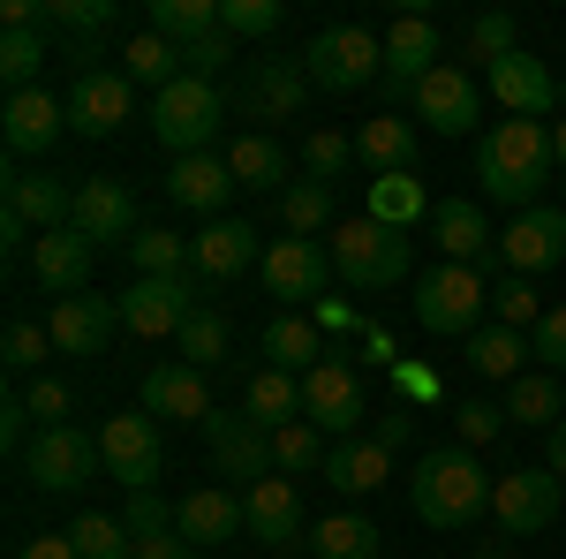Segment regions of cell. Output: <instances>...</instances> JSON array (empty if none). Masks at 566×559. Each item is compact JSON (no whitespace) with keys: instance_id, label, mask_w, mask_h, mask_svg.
Instances as JSON below:
<instances>
[{"instance_id":"54","label":"cell","mask_w":566,"mask_h":559,"mask_svg":"<svg viewBox=\"0 0 566 559\" xmlns=\"http://www.w3.org/2000/svg\"><path fill=\"white\" fill-rule=\"evenodd\" d=\"M528 363H544L552 379L566 371V302H552V310L536 318V333H528Z\"/></svg>"},{"instance_id":"20","label":"cell","mask_w":566,"mask_h":559,"mask_svg":"<svg viewBox=\"0 0 566 559\" xmlns=\"http://www.w3.org/2000/svg\"><path fill=\"white\" fill-rule=\"evenodd\" d=\"M325 280H333V250H325V242H303V235L264 242V288L280 302H317Z\"/></svg>"},{"instance_id":"40","label":"cell","mask_w":566,"mask_h":559,"mask_svg":"<svg viewBox=\"0 0 566 559\" xmlns=\"http://www.w3.org/2000/svg\"><path fill=\"white\" fill-rule=\"evenodd\" d=\"M122 76H129V84H151V99H159V91L181 76V45H167L159 31H136V39L122 45Z\"/></svg>"},{"instance_id":"23","label":"cell","mask_w":566,"mask_h":559,"mask_svg":"<svg viewBox=\"0 0 566 559\" xmlns=\"http://www.w3.org/2000/svg\"><path fill=\"white\" fill-rule=\"evenodd\" d=\"M250 265H264V242H258L250 219H212L205 235H189V272H197L205 288L234 280V272H250Z\"/></svg>"},{"instance_id":"1","label":"cell","mask_w":566,"mask_h":559,"mask_svg":"<svg viewBox=\"0 0 566 559\" xmlns=\"http://www.w3.org/2000/svg\"><path fill=\"white\" fill-rule=\"evenodd\" d=\"M552 174H559V159H552V122L506 114V122H491V130L476 136V189L491 197V205L536 213Z\"/></svg>"},{"instance_id":"25","label":"cell","mask_w":566,"mask_h":559,"mask_svg":"<svg viewBox=\"0 0 566 559\" xmlns=\"http://www.w3.org/2000/svg\"><path fill=\"white\" fill-rule=\"evenodd\" d=\"M91 258H98V242L91 235H76V227H53V235H39L31 242V280H39L45 296H91Z\"/></svg>"},{"instance_id":"51","label":"cell","mask_w":566,"mask_h":559,"mask_svg":"<svg viewBox=\"0 0 566 559\" xmlns=\"http://www.w3.org/2000/svg\"><path fill=\"white\" fill-rule=\"evenodd\" d=\"M69 545H76L84 559H129L136 552L129 521H114V515H76L69 521Z\"/></svg>"},{"instance_id":"59","label":"cell","mask_w":566,"mask_h":559,"mask_svg":"<svg viewBox=\"0 0 566 559\" xmlns=\"http://www.w3.org/2000/svg\"><path fill=\"white\" fill-rule=\"evenodd\" d=\"M129 559H197V545H189L181 529H159V537H136Z\"/></svg>"},{"instance_id":"8","label":"cell","mask_w":566,"mask_h":559,"mask_svg":"<svg viewBox=\"0 0 566 559\" xmlns=\"http://www.w3.org/2000/svg\"><path fill=\"white\" fill-rule=\"evenodd\" d=\"M98 462H106V476H114L122 491H151V484L167 476V438H159V416H144V408L106 416V431H98Z\"/></svg>"},{"instance_id":"61","label":"cell","mask_w":566,"mask_h":559,"mask_svg":"<svg viewBox=\"0 0 566 559\" xmlns=\"http://www.w3.org/2000/svg\"><path fill=\"white\" fill-rule=\"evenodd\" d=\"M544 469H552V476L566 484V416H559L552 431H544Z\"/></svg>"},{"instance_id":"64","label":"cell","mask_w":566,"mask_h":559,"mask_svg":"<svg viewBox=\"0 0 566 559\" xmlns=\"http://www.w3.org/2000/svg\"><path fill=\"white\" fill-rule=\"evenodd\" d=\"M559 114H566V76H559Z\"/></svg>"},{"instance_id":"37","label":"cell","mask_w":566,"mask_h":559,"mask_svg":"<svg viewBox=\"0 0 566 559\" xmlns=\"http://www.w3.org/2000/svg\"><path fill=\"white\" fill-rule=\"evenodd\" d=\"M566 416V393L552 371H522L514 386H506V424H528V431H552Z\"/></svg>"},{"instance_id":"35","label":"cell","mask_w":566,"mask_h":559,"mask_svg":"<svg viewBox=\"0 0 566 559\" xmlns=\"http://www.w3.org/2000/svg\"><path fill=\"white\" fill-rule=\"evenodd\" d=\"M264 363H272V371H295V379H303V371H317V363H325L317 325H310V318H295V310H280V318L264 325Z\"/></svg>"},{"instance_id":"22","label":"cell","mask_w":566,"mask_h":559,"mask_svg":"<svg viewBox=\"0 0 566 559\" xmlns=\"http://www.w3.org/2000/svg\"><path fill=\"white\" fill-rule=\"evenodd\" d=\"M483 84H491V99L506 106V114H522V122H544V114H559V76L536 61V53H506L499 69H483Z\"/></svg>"},{"instance_id":"21","label":"cell","mask_w":566,"mask_h":559,"mask_svg":"<svg viewBox=\"0 0 566 559\" xmlns=\"http://www.w3.org/2000/svg\"><path fill=\"white\" fill-rule=\"evenodd\" d=\"M499 258H506V272H522V280H536V272L566 265V213H559V205L514 213V227L499 235Z\"/></svg>"},{"instance_id":"57","label":"cell","mask_w":566,"mask_h":559,"mask_svg":"<svg viewBox=\"0 0 566 559\" xmlns=\"http://www.w3.org/2000/svg\"><path fill=\"white\" fill-rule=\"evenodd\" d=\"M453 424H461V446L476 454V446H491V438L506 431V408H491V401H461V408H453Z\"/></svg>"},{"instance_id":"17","label":"cell","mask_w":566,"mask_h":559,"mask_svg":"<svg viewBox=\"0 0 566 559\" xmlns=\"http://www.w3.org/2000/svg\"><path fill=\"white\" fill-rule=\"evenodd\" d=\"M310 91L317 84L303 76V61H250L242 84H234V106H242L250 122H295Z\"/></svg>"},{"instance_id":"43","label":"cell","mask_w":566,"mask_h":559,"mask_svg":"<svg viewBox=\"0 0 566 559\" xmlns=\"http://www.w3.org/2000/svg\"><path fill=\"white\" fill-rule=\"evenodd\" d=\"M280 227H287V235H303V242H317V235H325V227H333V189H325V182H287V189H280Z\"/></svg>"},{"instance_id":"46","label":"cell","mask_w":566,"mask_h":559,"mask_svg":"<svg viewBox=\"0 0 566 559\" xmlns=\"http://www.w3.org/2000/svg\"><path fill=\"white\" fill-rule=\"evenodd\" d=\"M325 454H333V438L310 424H287V431H272V469L280 476H310V469H325Z\"/></svg>"},{"instance_id":"56","label":"cell","mask_w":566,"mask_h":559,"mask_svg":"<svg viewBox=\"0 0 566 559\" xmlns=\"http://www.w3.org/2000/svg\"><path fill=\"white\" fill-rule=\"evenodd\" d=\"M234 61V39L227 31H212V39H197V45H181V76H205V84H219V69Z\"/></svg>"},{"instance_id":"44","label":"cell","mask_w":566,"mask_h":559,"mask_svg":"<svg viewBox=\"0 0 566 559\" xmlns=\"http://www.w3.org/2000/svg\"><path fill=\"white\" fill-rule=\"evenodd\" d=\"M528 363V333H506V325H483V333H469V371H483V379H522Z\"/></svg>"},{"instance_id":"60","label":"cell","mask_w":566,"mask_h":559,"mask_svg":"<svg viewBox=\"0 0 566 559\" xmlns=\"http://www.w3.org/2000/svg\"><path fill=\"white\" fill-rule=\"evenodd\" d=\"M15 559H84V552H76L69 529H61V537H31V545H15Z\"/></svg>"},{"instance_id":"47","label":"cell","mask_w":566,"mask_h":559,"mask_svg":"<svg viewBox=\"0 0 566 559\" xmlns=\"http://www.w3.org/2000/svg\"><path fill=\"white\" fill-rule=\"evenodd\" d=\"M175 355L189 363V371H219V363H227V318H219L212 302H205V310L175 333Z\"/></svg>"},{"instance_id":"5","label":"cell","mask_w":566,"mask_h":559,"mask_svg":"<svg viewBox=\"0 0 566 559\" xmlns=\"http://www.w3.org/2000/svg\"><path fill=\"white\" fill-rule=\"evenodd\" d=\"M219 122H227V99H219V84H205V76H175V84L151 99V130H159V144H167L175 159H197L219 136Z\"/></svg>"},{"instance_id":"58","label":"cell","mask_w":566,"mask_h":559,"mask_svg":"<svg viewBox=\"0 0 566 559\" xmlns=\"http://www.w3.org/2000/svg\"><path fill=\"white\" fill-rule=\"evenodd\" d=\"M129 537H159V529H175V515L159 507V491H129Z\"/></svg>"},{"instance_id":"6","label":"cell","mask_w":566,"mask_h":559,"mask_svg":"<svg viewBox=\"0 0 566 559\" xmlns=\"http://www.w3.org/2000/svg\"><path fill=\"white\" fill-rule=\"evenodd\" d=\"M303 76L317 91H363L386 76V39H370L363 23H333L303 45Z\"/></svg>"},{"instance_id":"42","label":"cell","mask_w":566,"mask_h":559,"mask_svg":"<svg viewBox=\"0 0 566 559\" xmlns=\"http://www.w3.org/2000/svg\"><path fill=\"white\" fill-rule=\"evenodd\" d=\"M129 258H136V280H197V272H189V242L167 235V227H144L129 242ZM197 288H205V280H197Z\"/></svg>"},{"instance_id":"38","label":"cell","mask_w":566,"mask_h":559,"mask_svg":"<svg viewBox=\"0 0 566 559\" xmlns=\"http://www.w3.org/2000/svg\"><path fill=\"white\" fill-rule=\"evenodd\" d=\"M144 31H159L167 45H197L227 31V15H219V0H151V23Z\"/></svg>"},{"instance_id":"63","label":"cell","mask_w":566,"mask_h":559,"mask_svg":"<svg viewBox=\"0 0 566 559\" xmlns=\"http://www.w3.org/2000/svg\"><path fill=\"white\" fill-rule=\"evenodd\" d=\"M552 159H559V174H566V114L552 122Z\"/></svg>"},{"instance_id":"39","label":"cell","mask_w":566,"mask_h":559,"mask_svg":"<svg viewBox=\"0 0 566 559\" xmlns=\"http://www.w3.org/2000/svg\"><path fill=\"white\" fill-rule=\"evenodd\" d=\"M506 53H522L514 15H506V8H483V15H469V31H461V69H499Z\"/></svg>"},{"instance_id":"50","label":"cell","mask_w":566,"mask_h":559,"mask_svg":"<svg viewBox=\"0 0 566 559\" xmlns=\"http://www.w3.org/2000/svg\"><path fill=\"white\" fill-rule=\"evenodd\" d=\"M544 310H552V302H536V280H522V272H506V280L491 288V325H506V333H536Z\"/></svg>"},{"instance_id":"14","label":"cell","mask_w":566,"mask_h":559,"mask_svg":"<svg viewBox=\"0 0 566 559\" xmlns=\"http://www.w3.org/2000/svg\"><path fill=\"white\" fill-rule=\"evenodd\" d=\"M0 205L23 219L31 235H53V227H69V213H76V182L53 167H8L0 174Z\"/></svg>"},{"instance_id":"36","label":"cell","mask_w":566,"mask_h":559,"mask_svg":"<svg viewBox=\"0 0 566 559\" xmlns=\"http://www.w3.org/2000/svg\"><path fill=\"white\" fill-rule=\"evenodd\" d=\"M438 205L423 197V182H416V167H400V174H378L370 182V219H386V227H416V219H431Z\"/></svg>"},{"instance_id":"3","label":"cell","mask_w":566,"mask_h":559,"mask_svg":"<svg viewBox=\"0 0 566 559\" xmlns=\"http://www.w3.org/2000/svg\"><path fill=\"white\" fill-rule=\"evenodd\" d=\"M483 310H491V288H483L476 265H431V272H416V325L423 333L469 341V333H483Z\"/></svg>"},{"instance_id":"4","label":"cell","mask_w":566,"mask_h":559,"mask_svg":"<svg viewBox=\"0 0 566 559\" xmlns=\"http://www.w3.org/2000/svg\"><path fill=\"white\" fill-rule=\"evenodd\" d=\"M325 250H333V272H340L348 288H400L416 242H408L400 227H386V219L363 213V219H348V227H333V242H325Z\"/></svg>"},{"instance_id":"31","label":"cell","mask_w":566,"mask_h":559,"mask_svg":"<svg viewBox=\"0 0 566 559\" xmlns=\"http://www.w3.org/2000/svg\"><path fill=\"white\" fill-rule=\"evenodd\" d=\"M227 189H234V174H227V159H212V152H197V159H175L167 167V205H181V213H227Z\"/></svg>"},{"instance_id":"48","label":"cell","mask_w":566,"mask_h":559,"mask_svg":"<svg viewBox=\"0 0 566 559\" xmlns=\"http://www.w3.org/2000/svg\"><path fill=\"white\" fill-rule=\"evenodd\" d=\"M0 355H8V371L31 386V379H45V355H61V348H53V333H45V325H31V318H8Z\"/></svg>"},{"instance_id":"33","label":"cell","mask_w":566,"mask_h":559,"mask_svg":"<svg viewBox=\"0 0 566 559\" xmlns=\"http://www.w3.org/2000/svg\"><path fill=\"white\" fill-rule=\"evenodd\" d=\"M242 416L264 431H287V424H303V379L295 371H250V386H242Z\"/></svg>"},{"instance_id":"24","label":"cell","mask_w":566,"mask_h":559,"mask_svg":"<svg viewBox=\"0 0 566 559\" xmlns=\"http://www.w3.org/2000/svg\"><path fill=\"white\" fill-rule=\"evenodd\" d=\"M431 69H438V23L423 8H408L386 31V76H378V84H386L392 99H416V84H423Z\"/></svg>"},{"instance_id":"29","label":"cell","mask_w":566,"mask_h":559,"mask_svg":"<svg viewBox=\"0 0 566 559\" xmlns=\"http://www.w3.org/2000/svg\"><path fill=\"white\" fill-rule=\"evenodd\" d=\"M175 529L205 552V545H227V537H234V529H250V521H242V499H234L227 484H197V491L175 507Z\"/></svg>"},{"instance_id":"55","label":"cell","mask_w":566,"mask_h":559,"mask_svg":"<svg viewBox=\"0 0 566 559\" xmlns=\"http://www.w3.org/2000/svg\"><path fill=\"white\" fill-rule=\"evenodd\" d=\"M23 408H31V424H69V408H76V393L61 386V379H31V386H23Z\"/></svg>"},{"instance_id":"19","label":"cell","mask_w":566,"mask_h":559,"mask_svg":"<svg viewBox=\"0 0 566 559\" xmlns=\"http://www.w3.org/2000/svg\"><path fill=\"white\" fill-rule=\"evenodd\" d=\"M136 106V84L122 69H76V84H69V130L76 136H114L129 122Z\"/></svg>"},{"instance_id":"34","label":"cell","mask_w":566,"mask_h":559,"mask_svg":"<svg viewBox=\"0 0 566 559\" xmlns=\"http://www.w3.org/2000/svg\"><path fill=\"white\" fill-rule=\"evenodd\" d=\"M416 122L408 114H370L363 130H355V159L370 174H400V167H416Z\"/></svg>"},{"instance_id":"32","label":"cell","mask_w":566,"mask_h":559,"mask_svg":"<svg viewBox=\"0 0 566 559\" xmlns=\"http://www.w3.org/2000/svg\"><path fill=\"white\" fill-rule=\"evenodd\" d=\"M219 159H227V174H234V189H272V197L287 189V152H280L272 130H242Z\"/></svg>"},{"instance_id":"41","label":"cell","mask_w":566,"mask_h":559,"mask_svg":"<svg viewBox=\"0 0 566 559\" xmlns=\"http://www.w3.org/2000/svg\"><path fill=\"white\" fill-rule=\"evenodd\" d=\"M310 559H378V521L370 515H333L310 529Z\"/></svg>"},{"instance_id":"9","label":"cell","mask_w":566,"mask_h":559,"mask_svg":"<svg viewBox=\"0 0 566 559\" xmlns=\"http://www.w3.org/2000/svg\"><path fill=\"white\" fill-rule=\"evenodd\" d=\"M483 122V84L476 69H461V61H438L431 76L416 84V130L431 136H469ZM483 136V130H476Z\"/></svg>"},{"instance_id":"12","label":"cell","mask_w":566,"mask_h":559,"mask_svg":"<svg viewBox=\"0 0 566 559\" xmlns=\"http://www.w3.org/2000/svg\"><path fill=\"white\" fill-rule=\"evenodd\" d=\"M205 446H212V469L227 476V484H242V491L272 476V431L250 424L242 408H234V416L212 408V416H205Z\"/></svg>"},{"instance_id":"28","label":"cell","mask_w":566,"mask_h":559,"mask_svg":"<svg viewBox=\"0 0 566 559\" xmlns=\"http://www.w3.org/2000/svg\"><path fill=\"white\" fill-rule=\"evenodd\" d=\"M325 484H333L340 499H370V491H386V484H392V446H378L370 431L340 438V446L325 454Z\"/></svg>"},{"instance_id":"26","label":"cell","mask_w":566,"mask_h":559,"mask_svg":"<svg viewBox=\"0 0 566 559\" xmlns=\"http://www.w3.org/2000/svg\"><path fill=\"white\" fill-rule=\"evenodd\" d=\"M242 521H250V537L258 545H272V552H287L295 537H303V491H295V476H264V484H250L242 491Z\"/></svg>"},{"instance_id":"49","label":"cell","mask_w":566,"mask_h":559,"mask_svg":"<svg viewBox=\"0 0 566 559\" xmlns=\"http://www.w3.org/2000/svg\"><path fill=\"white\" fill-rule=\"evenodd\" d=\"M39 69H45V31H0V84H8V99L39 91Z\"/></svg>"},{"instance_id":"27","label":"cell","mask_w":566,"mask_h":559,"mask_svg":"<svg viewBox=\"0 0 566 559\" xmlns=\"http://www.w3.org/2000/svg\"><path fill=\"white\" fill-rule=\"evenodd\" d=\"M144 416H159V424H205L212 416V386H205V371H189V363H159V371H144Z\"/></svg>"},{"instance_id":"15","label":"cell","mask_w":566,"mask_h":559,"mask_svg":"<svg viewBox=\"0 0 566 559\" xmlns=\"http://www.w3.org/2000/svg\"><path fill=\"white\" fill-rule=\"evenodd\" d=\"M69 136V99H53V91H15L8 106H0V144H8V159H45L53 144Z\"/></svg>"},{"instance_id":"30","label":"cell","mask_w":566,"mask_h":559,"mask_svg":"<svg viewBox=\"0 0 566 559\" xmlns=\"http://www.w3.org/2000/svg\"><path fill=\"white\" fill-rule=\"evenodd\" d=\"M431 242L446 250V265H476L483 250H499V235H491L483 205H469V197H446V205L431 213Z\"/></svg>"},{"instance_id":"2","label":"cell","mask_w":566,"mask_h":559,"mask_svg":"<svg viewBox=\"0 0 566 559\" xmlns=\"http://www.w3.org/2000/svg\"><path fill=\"white\" fill-rule=\"evenodd\" d=\"M491 484L499 476H483L469 446H431L408 469V507H416L423 529H469V521L491 515Z\"/></svg>"},{"instance_id":"52","label":"cell","mask_w":566,"mask_h":559,"mask_svg":"<svg viewBox=\"0 0 566 559\" xmlns=\"http://www.w3.org/2000/svg\"><path fill=\"white\" fill-rule=\"evenodd\" d=\"M348 159H355V136H340V130H310L303 136V174H310V182L333 189V182L348 174Z\"/></svg>"},{"instance_id":"7","label":"cell","mask_w":566,"mask_h":559,"mask_svg":"<svg viewBox=\"0 0 566 559\" xmlns=\"http://www.w3.org/2000/svg\"><path fill=\"white\" fill-rule=\"evenodd\" d=\"M98 469H106V462H98V431H84V424H45L39 438L23 446V476L39 484L45 499H69V491H84Z\"/></svg>"},{"instance_id":"45","label":"cell","mask_w":566,"mask_h":559,"mask_svg":"<svg viewBox=\"0 0 566 559\" xmlns=\"http://www.w3.org/2000/svg\"><path fill=\"white\" fill-rule=\"evenodd\" d=\"M122 23V0H45V31L91 45V31H114Z\"/></svg>"},{"instance_id":"16","label":"cell","mask_w":566,"mask_h":559,"mask_svg":"<svg viewBox=\"0 0 566 559\" xmlns=\"http://www.w3.org/2000/svg\"><path fill=\"white\" fill-rule=\"evenodd\" d=\"M69 227L91 235V242H122V250H129L136 235H144V227H136V189L114 182V174H84V182H76V213H69Z\"/></svg>"},{"instance_id":"62","label":"cell","mask_w":566,"mask_h":559,"mask_svg":"<svg viewBox=\"0 0 566 559\" xmlns=\"http://www.w3.org/2000/svg\"><path fill=\"white\" fill-rule=\"evenodd\" d=\"M370 438H378V446H400V438H408V408H392V416L370 431Z\"/></svg>"},{"instance_id":"53","label":"cell","mask_w":566,"mask_h":559,"mask_svg":"<svg viewBox=\"0 0 566 559\" xmlns=\"http://www.w3.org/2000/svg\"><path fill=\"white\" fill-rule=\"evenodd\" d=\"M227 39H272L280 31V0H219Z\"/></svg>"},{"instance_id":"10","label":"cell","mask_w":566,"mask_h":559,"mask_svg":"<svg viewBox=\"0 0 566 559\" xmlns=\"http://www.w3.org/2000/svg\"><path fill=\"white\" fill-rule=\"evenodd\" d=\"M114 302H122V333L167 341V333H181V325L205 310V288H197V280H129Z\"/></svg>"},{"instance_id":"11","label":"cell","mask_w":566,"mask_h":559,"mask_svg":"<svg viewBox=\"0 0 566 559\" xmlns=\"http://www.w3.org/2000/svg\"><path fill=\"white\" fill-rule=\"evenodd\" d=\"M559 476L552 469H506L491 484V521H499V537H536V529H552L559 521Z\"/></svg>"},{"instance_id":"13","label":"cell","mask_w":566,"mask_h":559,"mask_svg":"<svg viewBox=\"0 0 566 559\" xmlns=\"http://www.w3.org/2000/svg\"><path fill=\"white\" fill-rule=\"evenodd\" d=\"M303 416H310L317 431H325L333 446L363 431V379H355L340 355H325L317 371H303Z\"/></svg>"},{"instance_id":"18","label":"cell","mask_w":566,"mask_h":559,"mask_svg":"<svg viewBox=\"0 0 566 559\" xmlns=\"http://www.w3.org/2000/svg\"><path fill=\"white\" fill-rule=\"evenodd\" d=\"M45 333H53L61 355L91 363V355H106V341L122 333V302H114V296H69V302L45 310Z\"/></svg>"}]
</instances>
